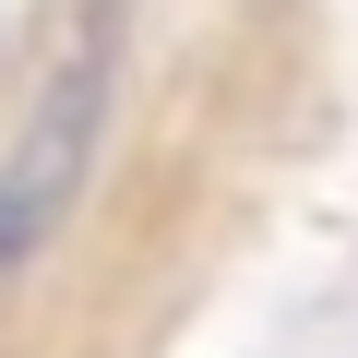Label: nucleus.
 Masks as SVG:
<instances>
[{
    "label": "nucleus",
    "instance_id": "f257e3e1",
    "mask_svg": "<svg viewBox=\"0 0 358 358\" xmlns=\"http://www.w3.org/2000/svg\"><path fill=\"white\" fill-rule=\"evenodd\" d=\"M96 60H108V24L84 36V60L48 84V108L24 120V143H13V167H0V263H36L48 251V227L72 215V192H84V143H96Z\"/></svg>",
    "mask_w": 358,
    "mask_h": 358
}]
</instances>
